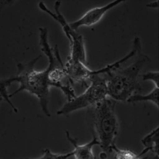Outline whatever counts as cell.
<instances>
[{
	"label": "cell",
	"instance_id": "13",
	"mask_svg": "<svg viewBox=\"0 0 159 159\" xmlns=\"http://www.w3.org/2000/svg\"><path fill=\"white\" fill-rule=\"evenodd\" d=\"M143 80L152 82L155 87L159 88V72L151 71L144 73L141 75Z\"/></svg>",
	"mask_w": 159,
	"mask_h": 159
},
{
	"label": "cell",
	"instance_id": "5",
	"mask_svg": "<svg viewBox=\"0 0 159 159\" xmlns=\"http://www.w3.org/2000/svg\"><path fill=\"white\" fill-rule=\"evenodd\" d=\"M52 17L62 25L70 42V53L69 59L87 64V54L83 36L73 29L66 21L59 11Z\"/></svg>",
	"mask_w": 159,
	"mask_h": 159
},
{
	"label": "cell",
	"instance_id": "1",
	"mask_svg": "<svg viewBox=\"0 0 159 159\" xmlns=\"http://www.w3.org/2000/svg\"><path fill=\"white\" fill-rule=\"evenodd\" d=\"M147 55L141 57L127 66L123 64L111 68L107 73L108 96L116 102H126L142 89L139 81L141 72L149 62Z\"/></svg>",
	"mask_w": 159,
	"mask_h": 159
},
{
	"label": "cell",
	"instance_id": "12",
	"mask_svg": "<svg viewBox=\"0 0 159 159\" xmlns=\"http://www.w3.org/2000/svg\"><path fill=\"white\" fill-rule=\"evenodd\" d=\"M73 157L71 152L65 154L54 153L48 149H45L43 151V154L39 159H67Z\"/></svg>",
	"mask_w": 159,
	"mask_h": 159
},
{
	"label": "cell",
	"instance_id": "2",
	"mask_svg": "<svg viewBox=\"0 0 159 159\" xmlns=\"http://www.w3.org/2000/svg\"><path fill=\"white\" fill-rule=\"evenodd\" d=\"M35 60L25 65L20 64L16 75L3 80L1 84L7 87L13 82L18 83V88L9 94V97L10 98L22 91L29 92L39 99L43 112L49 117L51 115L48 107L50 89L53 87L49 78L51 68L48 66L42 71L35 70L33 66Z\"/></svg>",
	"mask_w": 159,
	"mask_h": 159
},
{
	"label": "cell",
	"instance_id": "7",
	"mask_svg": "<svg viewBox=\"0 0 159 159\" xmlns=\"http://www.w3.org/2000/svg\"><path fill=\"white\" fill-rule=\"evenodd\" d=\"M66 135L68 140L73 147V150L71 151L73 157L77 159H93L95 158L93 148L96 145H99L98 140L93 132L92 139L89 142L82 144H78L77 140L72 137L69 132L66 130Z\"/></svg>",
	"mask_w": 159,
	"mask_h": 159
},
{
	"label": "cell",
	"instance_id": "6",
	"mask_svg": "<svg viewBox=\"0 0 159 159\" xmlns=\"http://www.w3.org/2000/svg\"><path fill=\"white\" fill-rule=\"evenodd\" d=\"M124 1L122 0L113 1L102 6L93 8L86 11L79 19L69 24L76 30L81 27L94 25L99 22L108 11Z\"/></svg>",
	"mask_w": 159,
	"mask_h": 159
},
{
	"label": "cell",
	"instance_id": "11",
	"mask_svg": "<svg viewBox=\"0 0 159 159\" xmlns=\"http://www.w3.org/2000/svg\"><path fill=\"white\" fill-rule=\"evenodd\" d=\"M112 151L114 152L115 158L116 159H137L142 158L139 154H137L129 149L120 148L116 144L113 146Z\"/></svg>",
	"mask_w": 159,
	"mask_h": 159
},
{
	"label": "cell",
	"instance_id": "9",
	"mask_svg": "<svg viewBox=\"0 0 159 159\" xmlns=\"http://www.w3.org/2000/svg\"><path fill=\"white\" fill-rule=\"evenodd\" d=\"M158 132V126L141 139V143L144 147V148L139 154L141 156L150 151L156 157L159 158Z\"/></svg>",
	"mask_w": 159,
	"mask_h": 159
},
{
	"label": "cell",
	"instance_id": "14",
	"mask_svg": "<svg viewBox=\"0 0 159 159\" xmlns=\"http://www.w3.org/2000/svg\"><path fill=\"white\" fill-rule=\"evenodd\" d=\"M146 7L150 8L157 9L158 8V1L156 0L148 3Z\"/></svg>",
	"mask_w": 159,
	"mask_h": 159
},
{
	"label": "cell",
	"instance_id": "8",
	"mask_svg": "<svg viewBox=\"0 0 159 159\" xmlns=\"http://www.w3.org/2000/svg\"><path fill=\"white\" fill-rule=\"evenodd\" d=\"M64 67L67 77L73 84L89 80L93 70L80 61L70 59H68Z\"/></svg>",
	"mask_w": 159,
	"mask_h": 159
},
{
	"label": "cell",
	"instance_id": "3",
	"mask_svg": "<svg viewBox=\"0 0 159 159\" xmlns=\"http://www.w3.org/2000/svg\"><path fill=\"white\" fill-rule=\"evenodd\" d=\"M117 102L108 97L94 107L93 125L94 130L102 150L107 155L112 148L118 134L119 120L115 108Z\"/></svg>",
	"mask_w": 159,
	"mask_h": 159
},
{
	"label": "cell",
	"instance_id": "4",
	"mask_svg": "<svg viewBox=\"0 0 159 159\" xmlns=\"http://www.w3.org/2000/svg\"><path fill=\"white\" fill-rule=\"evenodd\" d=\"M90 83L81 94L67 101L57 112L66 115L87 107H94L107 97V78L105 74L94 70L89 79Z\"/></svg>",
	"mask_w": 159,
	"mask_h": 159
},
{
	"label": "cell",
	"instance_id": "10",
	"mask_svg": "<svg viewBox=\"0 0 159 159\" xmlns=\"http://www.w3.org/2000/svg\"><path fill=\"white\" fill-rule=\"evenodd\" d=\"M158 93L159 88L155 87L150 92L146 94L136 93L132 95L126 102L129 103L148 102L153 104L158 109Z\"/></svg>",
	"mask_w": 159,
	"mask_h": 159
}]
</instances>
